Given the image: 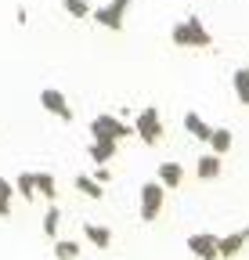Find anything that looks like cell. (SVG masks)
<instances>
[{"mask_svg": "<svg viewBox=\"0 0 249 260\" xmlns=\"http://www.w3.org/2000/svg\"><path fill=\"white\" fill-rule=\"evenodd\" d=\"M181 181H184V167H181V162H173V159L159 162V184L163 188H181Z\"/></svg>", "mask_w": 249, "mask_h": 260, "instance_id": "cell-10", "label": "cell"}, {"mask_svg": "<svg viewBox=\"0 0 249 260\" xmlns=\"http://www.w3.org/2000/svg\"><path fill=\"white\" fill-rule=\"evenodd\" d=\"M83 235H87L90 246H98V249H109V246H112V232H109L105 224H90V220H87V224H83Z\"/></svg>", "mask_w": 249, "mask_h": 260, "instance_id": "cell-11", "label": "cell"}, {"mask_svg": "<svg viewBox=\"0 0 249 260\" xmlns=\"http://www.w3.org/2000/svg\"><path fill=\"white\" fill-rule=\"evenodd\" d=\"M221 170H224V159L217 155V152H202V155L195 159V177H199V181H217V177H221Z\"/></svg>", "mask_w": 249, "mask_h": 260, "instance_id": "cell-7", "label": "cell"}, {"mask_svg": "<svg viewBox=\"0 0 249 260\" xmlns=\"http://www.w3.org/2000/svg\"><path fill=\"white\" fill-rule=\"evenodd\" d=\"M15 188H18V195L29 203V199H37V174H18V181H15Z\"/></svg>", "mask_w": 249, "mask_h": 260, "instance_id": "cell-18", "label": "cell"}, {"mask_svg": "<svg viewBox=\"0 0 249 260\" xmlns=\"http://www.w3.org/2000/svg\"><path fill=\"white\" fill-rule=\"evenodd\" d=\"M40 105H44L51 116H58L61 123H73V105L65 102V94H61V90L44 87V90H40Z\"/></svg>", "mask_w": 249, "mask_h": 260, "instance_id": "cell-6", "label": "cell"}, {"mask_svg": "<svg viewBox=\"0 0 249 260\" xmlns=\"http://www.w3.org/2000/svg\"><path fill=\"white\" fill-rule=\"evenodd\" d=\"M184 130H188L195 141H206V145H209V138H213V126H209L199 112H184Z\"/></svg>", "mask_w": 249, "mask_h": 260, "instance_id": "cell-9", "label": "cell"}, {"mask_svg": "<svg viewBox=\"0 0 249 260\" xmlns=\"http://www.w3.org/2000/svg\"><path fill=\"white\" fill-rule=\"evenodd\" d=\"M127 11H130V0H109L105 8H94V22H98L101 29L119 32L123 22H127Z\"/></svg>", "mask_w": 249, "mask_h": 260, "instance_id": "cell-4", "label": "cell"}, {"mask_svg": "<svg viewBox=\"0 0 249 260\" xmlns=\"http://www.w3.org/2000/svg\"><path fill=\"white\" fill-rule=\"evenodd\" d=\"M163 206H166V188L159 181H145L137 188V213H141V220L152 224L155 217L163 213Z\"/></svg>", "mask_w": 249, "mask_h": 260, "instance_id": "cell-1", "label": "cell"}, {"mask_svg": "<svg viewBox=\"0 0 249 260\" xmlns=\"http://www.w3.org/2000/svg\"><path fill=\"white\" fill-rule=\"evenodd\" d=\"M61 8H65L73 18H94V8H90L87 0H61Z\"/></svg>", "mask_w": 249, "mask_h": 260, "instance_id": "cell-20", "label": "cell"}, {"mask_svg": "<svg viewBox=\"0 0 249 260\" xmlns=\"http://www.w3.org/2000/svg\"><path fill=\"white\" fill-rule=\"evenodd\" d=\"M130 134H137V130L130 123L109 116V112H101V116L90 119V138H94V141H123V138H130Z\"/></svg>", "mask_w": 249, "mask_h": 260, "instance_id": "cell-2", "label": "cell"}, {"mask_svg": "<svg viewBox=\"0 0 249 260\" xmlns=\"http://www.w3.org/2000/svg\"><path fill=\"white\" fill-rule=\"evenodd\" d=\"M134 130H137V138H141L145 145H159V138H163V119H159V109H155V105L141 109V112H137Z\"/></svg>", "mask_w": 249, "mask_h": 260, "instance_id": "cell-3", "label": "cell"}, {"mask_svg": "<svg viewBox=\"0 0 249 260\" xmlns=\"http://www.w3.org/2000/svg\"><path fill=\"white\" fill-rule=\"evenodd\" d=\"M231 83H235V98H238L242 105H249V65H242V69H235Z\"/></svg>", "mask_w": 249, "mask_h": 260, "instance_id": "cell-15", "label": "cell"}, {"mask_svg": "<svg viewBox=\"0 0 249 260\" xmlns=\"http://www.w3.org/2000/svg\"><path fill=\"white\" fill-rule=\"evenodd\" d=\"M116 145L119 141H90V159L98 162V167H109V159H116Z\"/></svg>", "mask_w": 249, "mask_h": 260, "instance_id": "cell-12", "label": "cell"}, {"mask_svg": "<svg viewBox=\"0 0 249 260\" xmlns=\"http://www.w3.org/2000/svg\"><path fill=\"white\" fill-rule=\"evenodd\" d=\"M76 191L80 195H87V199H105V184H98L94 177H76Z\"/></svg>", "mask_w": 249, "mask_h": 260, "instance_id": "cell-16", "label": "cell"}, {"mask_svg": "<svg viewBox=\"0 0 249 260\" xmlns=\"http://www.w3.org/2000/svg\"><path fill=\"white\" fill-rule=\"evenodd\" d=\"M245 242H249V228H238V232L224 235V239H221V256H224V260L238 256V253L245 249Z\"/></svg>", "mask_w": 249, "mask_h": 260, "instance_id": "cell-8", "label": "cell"}, {"mask_svg": "<svg viewBox=\"0 0 249 260\" xmlns=\"http://www.w3.org/2000/svg\"><path fill=\"white\" fill-rule=\"evenodd\" d=\"M37 191L44 195L47 203H54V195H58V184H54V174H37Z\"/></svg>", "mask_w": 249, "mask_h": 260, "instance_id": "cell-21", "label": "cell"}, {"mask_svg": "<svg viewBox=\"0 0 249 260\" xmlns=\"http://www.w3.org/2000/svg\"><path fill=\"white\" fill-rule=\"evenodd\" d=\"M15 22H18V25H25V22H29V11H25V8H18V11H15Z\"/></svg>", "mask_w": 249, "mask_h": 260, "instance_id": "cell-25", "label": "cell"}, {"mask_svg": "<svg viewBox=\"0 0 249 260\" xmlns=\"http://www.w3.org/2000/svg\"><path fill=\"white\" fill-rule=\"evenodd\" d=\"M231 145H235V138H231V130H224V126H213V138H209V152H217V155H228L231 152Z\"/></svg>", "mask_w": 249, "mask_h": 260, "instance_id": "cell-13", "label": "cell"}, {"mask_svg": "<svg viewBox=\"0 0 249 260\" xmlns=\"http://www.w3.org/2000/svg\"><path fill=\"white\" fill-rule=\"evenodd\" d=\"M188 253L192 256H199V260H221V239L217 235H209V232H195V235H188Z\"/></svg>", "mask_w": 249, "mask_h": 260, "instance_id": "cell-5", "label": "cell"}, {"mask_svg": "<svg viewBox=\"0 0 249 260\" xmlns=\"http://www.w3.org/2000/svg\"><path fill=\"white\" fill-rule=\"evenodd\" d=\"M184 22H188V29H192V37H195V47H209V44H213V37H209V29L202 25V18H199V15H188Z\"/></svg>", "mask_w": 249, "mask_h": 260, "instance_id": "cell-14", "label": "cell"}, {"mask_svg": "<svg viewBox=\"0 0 249 260\" xmlns=\"http://www.w3.org/2000/svg\"><path fill=\"white\" fill-rule=\"evenodd\" d=\"M94 181H98V184H109V181H112V170H109V167H98V170H94Z\"/></svg>", "mask_w": 249, "mask_h": 260, "instance_id": "cell-24", "label": "cell"}, {"mask_svg": "<svg viewBox=\"0 0 249 260\" xmlns=\"http://www.w3.org/2000/svg\"><path fill=\"white\" fill-rule=\"evenodd\" d=\"M58 224H61V210L51 203V210L44 213V235H47V239H54V235H58Z\"/></svg>", "mask_w": 249, "mask_h": 260, "instance_id": "cell-23", "label": "cell"}, {"mask_svg": "<svg viewBox=\"0 0 249 260\" xmlns=\"http://www.w3.org/2000/svg\"><path fill=\"white\" fill-rule=\"evenodd\" d=\"M170 40H173V47H195V37H192L188 22H177V25L170 29Z\"/></svg>", "mask_w": 249, "mask_h": 260, "instance_id": "cell-17", "label": "cell"}, {"mask_svg": "<svg viewBox=\"0 0 249 260\" xmlns=\"http://www.w3.org/2000/svg\"><path fill=\"white\" fill-rule=\"evenodd\" d=\"M51 249H54L58 260H76V256H80V242H73V239H58Z\"/></svg>", "mask_w": 249, "mask_h": 260, "instance_id": "cell-19", "label": "cell"}, {"mask_svg": "<svg viewBox=\"0 0 249 260\" xmlns=\"http://www.w3.org/2000/svg\"><path fill=\"white\" fill-rule=\"evenodd\" d=\"M18 188L8 181V177H0V217H8L11 213V195H15Z\"/></svg>", "mask_w": 249, "mask_h": 260, "instance_id": "cell-22", "label": "cell"}]
</instances>
